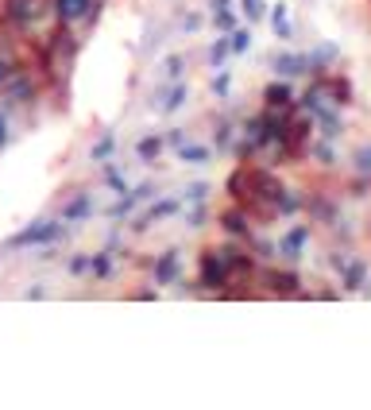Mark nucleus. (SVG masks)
Wrapping results in <instances>:
<instances>
[{"label": "nucleus", "mask_w": 371, "mask_h": 410, "mask_svg": "<svg viewBox=\"0 0 371 410\" xmlns=\"http://www.w3.org/2000/svg\"><path fill=\"white\" fill-rule=\"evenodd\" d=\"M4 139H8V124H4V117H0V147H4Z\"/></svg>", "instance_id": "5"}, {"label": "nucleus", "mask_w": 371, "mask_h": 410, "mask_svg": "<svg viewBox=\"0 0 371 410\" xmlns=\"http://www.w3.org/2000/svg\"><path fill=\"white\" fill-rule=\"evenodd\" d=\"M86 209H89V201L81 198V201H73L70 209H66V217H86Z\"/></svg>", "instance_id": "4"}, {"label": "nucleus", "mask_w": 371, "mask_h": 410, "mask_svg": "<svg viewBox=\"0 0 371 410\" xmlns=\"http://www.w3.org/2000/svg\"><path fill=\"white\" fill-rule=\"evenodd\" d=\"M0 78H8V62H0Z\"/></svg>", "instance_id": "6"}, {"label": "nucleus", "mask_w": 371, "mask_h": 410, "mask_svg": "<svg viewBox=\"0 0 371 410\" xmlns=\"http://www.w3.org/2000/svg\"><path fill=\"white\" fill-rule=\"evenodd\" d=\"M86 8H89V0H59V12L66 16V20H78Z\"/></svg>", "instance_id": "2"}, {"label": "nucleus", "mask_w": 371, "mask_h": 410, "mask_svg": "<svg viewBox=\"0 0 371 410\" xmlns=\"http://www.w3.org/2000/svg\"><path fill=\"white\" fill-rule=\"evenodd\" d=\"M155 151H159V139H143V144H139V155H143V159H151Z\"/></svg>", "instance_id": "3"}, {"label": "nucleus", "mask_w": 371, "mask_h": 410, "mask_svg": "<svg viewBox=\"0 0 371 410\" xmlns=\"http://www.w3.org/2000/svg\"><path fill=\"white\" fill-rule=\"evenodd\" d=\"M54 236H59V225H35L28 233H20L12 244H43V240H54Z\"/></svg>", "instance_id": "1"}]
</instances>
